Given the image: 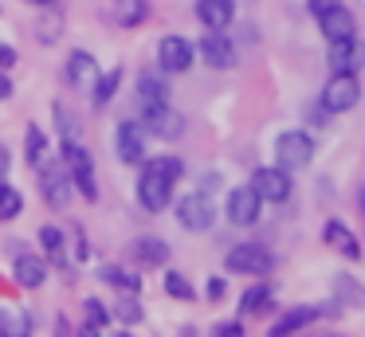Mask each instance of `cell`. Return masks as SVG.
I'll return each mask as SVG.
<instances>
[{
  "label": "cell",
  "instance_id": "cell-18",
  "mask_svg": "<svg viewBox=\"0 0 365 337\" xmlns=\"http://www.w3.org/2000/svg\"><path fill=\"white\" fill-rule=\"evenodd\" d=\"M197 20L205 28H228L236 20V0H197Z\"/></svg>",
  "mask_w": 365,
  "mask_h": 337
},
{
  "label": "cell",
  "instance_id": "cell-34",
  "mask_svg": "<svg viewBox=\"0 0 365 337\" xmlns=\"http://www.w3.org/2000/svg\"><path fill=\"white\" fill-rule=\"evenodd\" d=\"M114 318H118L122 326H138V321H142V306H138V298L122 294V302L114 306Z\"/></svg>",
  "mask_w": 365,
  "mask_h": 337
},
{
  "label": "cell",
  "instance_id": "cell-36",
  "mask_svg": "<svg viewBox=\"0 0 365 337\" xmlns=\"http://www.w3.org/2000/svg\"><path fill=\"white\" fill-rule=\"evenodd\" d=\"M59 28H63V16H59V12H43L40 16V39H43V43H56Z\"/></svg>",
  "mask_w": 365,
  "mask_h": 337
},
{
  "label": "cell",
  "instance_id": "cell-43",
  "mask_svg": "<svg viewBox=\"0 0 365 337\" xmlns=\"http://www.w3.org/2000/svg\"><path fill=\"white\" fill-rule=\"evenodd\" d=\"M28 4H40V8H48V4H56V0H28Z\"/></svg>",
  "mask_w": 365,
  "mask_h": 337
},
{
  "label": "cell",
  "instance_id": "cell-24",
  "mask_svg": "<svg viewBox=\"0 0 365 337\" xmlns=\"http://www.w3.org/2000/svg\"><path fill=\"white\" fill-rule=\"evenodd\" d=\"M122 75H126L122 67L98 71V78L91 83V102H95V106H106V102H110L114 94H118V86H122Z\"/></svg>",
  "mask_w": 365,
  "mask_h": 337
},
{
  "label": "cell",
  "instance_id": "cell-2",
  "mask_svg": "<svg viewBox=\"0 0 365 337\" xmlns=\"http://www.w3.org/2000/svg\"><path fill=\"white\" fill-rule=\"evenodd\" d=\"M59 145H63V165H67V172H71V185L79 188L83 200L95 204L98 200V185H95V161H91L87 145H83L79 138H63Z\"/></svg>",
  "mask_w": 365,
  "mask_h": 337
},
{
  "label": "cell",
  "instance_id": "cell-37",
  "mask_svg": "<svg viewBox=\"0 0 365 337\" xmlns=\"http://www.w3.org/2000/svg\"><path fill=\"white\" fill-rule=\"evenodd\" d=\"M205 294H208V302H220V298L228 294V282H224L220 274H212V279L205 282Z\"/></svg>",
  "mask_w": 365,
  "mask_h": 337
},
{
  "label": "cell",
  "instance_id": "cell-41",
  "mask_svg": "<svg viewBox=\"0 0 365 337\" xmlns=\"http://www.w3.org/2000/svg\"><path fill=\"white\" fill-rule=\"evenodd\" d=\"M12 90H16V86H12L9 71H0V102H4V98H12Z\"/></svg>",
  "mask_w": 365,
  "mask_h": 337
},
{
  "label": "cell",
  "instance_id": "cell-29",
  "mask_svg": "<svg viewBox=\"0 0 365 337\" xmlns=\"http://www.w3.org/2000/svg\"><path fill=\"white\" fill-rule=\"evenodd\" d=\"M20 212H24V192H20V188H12L9 180H0V224L16 219Z\"/></svg>",
  "mask_w": 365,
  "mask_h": 337
},
{
  "label": "cell",
  "instance_id": "cell-26",
  "mask_svg": "<svg viewBox=\"0 0 365 337\" xmlns=\"http://www.w3.org/2000/svg\"><path fill=\"white\" fill-rule=\"evenodd\" d=\"M40 247L48 251L51 263L63 266V271H67V235L59 232L56 224H43V227H40Z\"/></svg>",
  "mask_w": 365,
  "mask_h": 337
},
{
  "label": "cell",
  "instance_id": "cell-10",
  "mask_svg": "<svg viewBox=\"0 0 365 337\" xmlns=\"http://www.w3.org/2000/svg\"><path fill=\"white\" fill-rule=\"evenodd\" d=\"M71 172H67V165L63 161H43L40 165V192H43V200L51 204L56 212H63L67 208V200H71Z\"/></svg>",
  "mask_w": 365,
  "mask_h": 337
},
{
  "label": "cell",
  "instance_id": "cell-14",
  "mask_svg": "<svg viewBox=\"0 0 365 337\" xmlns=\"http://www.w3.org/2000/svg\"><path fill=\"white\" fill-rule=\"evenodd\" d=\"M197 51H200V59L208 63V67H216V71H228V67H236V43H232L228 36H224L220 28H208L205 31V39L197 43Z\"/></svg>",
  "mask_w": 365,
  "mask_h": 337
},
{
  "label": "cell",
  "instance_id": "cell-44",
  "mask_svg": "<svg viewBox=\"0 0 365 337\" xmlns=\"http://www.w3.org/2000/svg\"><path fill=\"white\" fill-rule=\"evenodd\" d=\"M361 208H365V188H361Z\"/></svg>",
  "mask_w": 365,
  "mask_h": 337
},
{
  "label": "cell",
  "instance_id": "cell-7",
  "mask_svg": "<svg viewBox=\"0 0 365 337\" xmlns=\"http://www.w3.org/2000/svg\"><path fill=\"white\" fill-rule=\"evenodd\" d=\"M173 216L185 232H208L216 224V204L208 192H189L173 204Z\"/></svg>",
  "mask_w": 365,
  "mask_h": 337
},
{
  "label": "cell",
  "instance_id": "cell-9",
  "mask_svg": "<svg viewBox=\"0 0 365 337\" xmlns=\"http://www.w3.org/2000/svg\"><path fill=\"white\" fill-rule=\"evenodd\" d=\"M326 67L330 75H357L365 67V39H357V31L346 39H334L326 51Z\"/></svg>",
  "mask_w": 365,
  "mask_h": 337
},
{
  "label": "cell",
  "instance_id": "cell-31",
  "mask_svg": "<svg viewBox=\"0 0 365 337\" xmlns=\"http://www.w3.org/2000/svg\"><path fill=\"white\" fill-rule=\"evenodd\" d=\"M165 294H169V298H177V302H192V298H197V286H192L189 274H181V271H165Z\"/></svg>",
  "mask_w": 365,
  "mask_h": 337
},
{
  "label": "cell",
  "instance_id": "cell-22",
  "mask_svg": "<svg viewBox=\"0 0 365 337\" xmlns=\"http://www.w3.org/2000/svg\"><path fill=\"white\" fill-rule=\"evenodd\" d=\"M330 286H334V298H338L341 306H354V310H365V286L354 279V274H346V271H341V274H334V282H330Z\"/></svg>",
  "mask_w": 365,
  "mask_h": 337
},
{
  "label": "cell",
  "instance_id": "cell-28",
  "mask_svg": "<svg viewBox=\"0 0 365 337\" xmlns=\"http://www.w3.org/2000/svg\"><path fill=\"white\" fill-rule=\"evenodd\" d=\"M98 279L110 282L114 290H122V294H138V290H142V279H138L134 271H126V266H103Z\"/></svg>",
  "mask_w": 365,
  "mask_h": 337
},
{
  "label": "cell",
  "instance_id": "cell-6",
  "mask_svg": "<svg viewBox=\"0 0 365 337\" xmlns=\"http://www.w3.org/2000/svg\"><path fill=\"white\" fill-rule=\"evenodd\" d=\"M357 102H361V83H357V75H330V83L318 94V106H322L326 114H349Z\"/></svg>",
  "mask_w": 365,
  "mask_h": 337
},
{
  "label": "cell",
  "instance_id": "cell-30",
  "mask_svg": "<svg viewBox=\"0 0 365 337\" xmlns=\"http://www.w3.org/2000/svg\"><path fill=\"white\" fill-rule=\"evenodd\" d=\"M24 157H28V165H36V169H40L43 157H48V138H43L40 125H28L24 130Z\"/></svg>",
  "mask_w": 365,
  "mask_h": 337
},
{
  "label": "cell",
  "instance_id": "cell-15",
  "mask_svg": "<svg viewBox=\"0 0 365 337\" xmlns=\"http://www.w3.org/2000/svg\"><path fill=\"white\" fill-rule=\"evenodd\" d=\"M12 279L24 290L43 286V282H48V259L32 255V251H16V259H12Z\"/></svg>",
  "mask_w": 365,
  "mask_h": 337
},
{
  "label": "cell",
  "instance_id": "cell-42",
  "mask_svg": "<svg viewBox=\"0 0 365 337\" xmlns=\"http://www.w3.org/2000/svg\"><path fill=\"white\" fill-rule=\"evenodd\" d=\"M9 169H12V153H9V145H0V180L9 177Z\"/></svg>",
  "mask_w": 365,
  "mask_h": 337
},
{
  "label": "cell",
  "instance_id": "cell-1",
  "mask_svg": "<svg viewBox=\"0 0 365 337\" xmlns=\"http://www.w3.org/2000/svg\"><path fill=\"white\" fill-rule=\"evenodd\" d=\"M173 185H177V177H169V172L161 169L158 157H153V161H142V177H138V204L158 216V212H165L169 204H173Z\"/></svg>",
  "mask_w": 365,
  "mask_h": 337
},
{
  "label": "cell",
  "instance_id": "cell-11",
  "mask_svg": "<svg viewBox=\"0 0 365 337\" xmlns=\"http://www.w3.org/2000/svg\"><path fill=\"white\" fill-rule=\"evenodd\" d=\"M197 59V47L189 43L185 36H161L158 39V67L161 75H185Z\"/></svg>",
  "mask_w": 365,
  "mask_h": 337
},
{
  "label": "cell",
  "instance_id": "cell-21",
  "mask_svg": "<svg viewBox=\"0 0 365 337\" xmlns=\"http://www.w3.org/2000/svg\"><path fill=\"white\" fill-rule=\"evenodd\" d=\"M271 286L267 282H259V286H247L244 294H240V318H259V313L271 310Z\"/></svg>",
  "mask_w": 365,
  "mask_h": 337
},
{
  "label": "cell",
  "instance_id": "cell-4",
  "mask_svg": "<svg viewBox=\"0 0 365 337\" xmlns=\"http://www.w3.org/2000/svg\"><path fill=\"white\" fill-rule=\"evenodd\" d=\"M142 125L150 133H158L161 141H181L185 138V114L169 106V98L142 102Z\"/></svg>",
  "mask_w": 365,
  "mask_h": 337
},
{
  "label": "cell",
  "instance_id": "cell-20",
  "mask_svg": "<svg viewBox=\"0 0 365 337\" xmlns=\"http://www.w3.org/2000/svg\"><path fill=\"white\" fill-rule=\"evenodd\" d=\"M318 31H322L326 39H346V36H354L357 31V24H354V16L346 12V4L341 8H334V12H326V16H318Z\"/></svg>",
  "mask_w": 365,
  "mask_h": 337
},
{
  "label": "cell",
  "instance_id": "cell-35",
  "mask_svg": "<svg viewBox=\"0 0 365 337\" xmlns=\"http://www.w3.org/2000/svg\"><path fill=\"white\" fill-rule=\"evenodd\" d=\"M51 114H56V130H59V138H79V122H75L71 110H63V106L56 102V106H51Z\"/></svg>",
  "mask_w": 365,
  "mask_h": 337
},
{
  "label": "cell",
  "instance_id": "cell-33",
  "mask_svg": "<svg viewBox=\"0 0 365 337\" xmlns=\"http://www.w3.org/2000/svg\"><path fill=\"white\" fill-rule=\"evenodd\" d=\"M83 313H87V326H83V333H98V329L110 326V310H106L98 298H87V302H83Z\"/></svg>",
  "mask_w": 365,
  "mask_h": 337
},
{
  "label": "cell",
  "instance_id": "cell-3",
  "mask_svg": "<svg viewBox=\"0 0 365 337\" xmlns=\"http://www.w3.org/2000/svg\"><path fill=\"white\" fill-rule=\"evenodd\" d=\"M310 157H314V138L307 130H283L275 138V165L279 169L299 172L310 165Z\"/></svg>",
  "mask_w": 365,
  "mask_h": 337
},
{
  "label": "cell",
  "instance_id": "cell-17",
  "mask_svg": "<svg viewBox=\"0 0 365 337\" xmlns=\"http://www.w3.org/2000/svg\"><path fill=\"white\" fill-rule=\"evenodd\" d=\"M322 239L330 243L334 251H341V255L349 259V263H357L361 259V243L354 239V232H349L341 219H326V227H322Z\"/></svg>",
  "mask_w": 365,
  "mask_h": 337
},
{
  "label": "cell",
  "instance_id": "cell-13",
  "mask_svg": "<svg viewBox=\"0 0 365 337\" xmlns=\"http://www.w3.org/2000/svg\"><path fill=\"white\" fill-rule=\"evenodd\" d=\"M252 188L263 196V204H283L291 196V172L279 165H263L252 172Z\"/></svg>",
  "mask_w": 365,
  "mask_h": 337
},
{
  "label": "cell",
  "instance_id": "cell-27",
  "mask_svg": "<svg viewBox=\"0 0 365 337\" xmlns=\"http://www.w3.org/2000/svg\"><path fill=\"white\" fill-rule=\"evenodd\" d=\"M314 318H322V310H314V306H299V310H291V313H283V318L271 326V333H294V329H302V326H310Z\"/></svg>",
  "mask_w": 365,
  "mask_h": 337
},
{
  "label": "cell",
  "instance_id": "cell-16",
  "mask_svg": "<svg viewBox=\"0 0 365 337\" xmlns=\"http://www.w3.org/2000/svg\"><path fill=\"white\" fill-rule=\"evenodd\" d=\"M130 259L142 266H165L169 263V243L161 239V235H138L134 243H130Z\"/></svg>",
  "mask_w": 365,
  "mask_h": 337
},
{
  "label": "cell",
  "instance_id": "cell-25",
  "mask_svg": "<svg viewBox=\"0 0 365 337\" xmlns=\"http://www.w3.org/2000/svg\"><path fill=\"white\" fill-rule=\"evenodd\" d=\"M0 333H9V337L32 333V318H28V310H20V306H12V302H0Z\"/></svg>",
  "mask_w": 365,
  "mask_h": 337
},
{
  "label": "cell",
  "instance_id": "cell-12",
  "mask_svg": "<svg viewBox=\"0 0 365 337\" xmlns=\"http://www.w3.org/2000/svg\"><path fill=\"white\" fill-rule=\"evenodd\" d=\"M259 212H263V196L252 188V180H247V185H236V188L228 192L224 216H228L236 227H252L255 219H259Z\"/></svg>",
  "mask_w": 365,
  "mask_h": 337
},
{
  "label": "cell",
  "instance_id": "cell-39",
  "mask_svg": "<svg viewBox=\"0 0 365 337\" xmlns=\"http://www.w3.org/2000/svg\"><path fill=\"white\" fill-rule=\"evenodd\" d=\"M16 59H20V51L12 43H0V71H12L16 67Z\"/></svg>",
  "mask_w": 365,
  "mask_h": 337
},
{
  "label": "cell",
  "instance_id": "cell-23",
  "mask_svg": "<svg viewBox=\"0 0 365 337\" xmlns=\"http://www.w3.org/2000/svg\"><path fill=\"white\" fill-rule=\"evenodd\" d=\"M110 12H114V24H118V28H138V24H145V16H150V4H145V0H110Z\"/></svg>",
  "mask_w": 365,
  "mask_h": 337
},
{
  "label": "cell",
  "instance_id": "cell-8",
  "mask_svg": "<svg viewBox=\"0 0 365 337\" xmlns=\"http://www.w3.org/2000/svg\"><path fill=\"white\" fill-rule=\"evenodd\" d=\"M145 138L150 130L142 125V118H122L114 130V153L122 165H142L145 161Z\"/></svg>",
  "mask_w": 365,
  "mask_h": 337
},
{
  "label": "cell",
  "instance_id": "cell-38",
  "mask_svg": "<svg viewBox=\"0 0 365 337\" xmlns=\"http://www.w3.org/2000/svg\"><path fill=\"white\" fill-rule=\"evenodd\" d=\"M346 0H307V8H310V16H326V12H334V8H341Z\"/></svg>",
  "mask_w": 365,
  "mask_h": 337
},
{
  "label": "cell",
  "instance_id": "cell-5",
  "mask_svg": "<svg viewBox=\"0 0 365 337\" xmlns=\"http://www.w3.org/2000/svg\"><path fill=\"white\" fill-rule=\"evenodd\" d=\"M224 271H232V274H255V279H263V274L275 271V255H271L263 243H240V247L228 251Z\"/></svg>",
  "mask_w": 365,
  "mask_h": 337
},
{
  "label": "cell",
  "instance_id": "cell-40",
  "mask_svg": "<svg viewBox=\"0 0 365 337\" xmlns=\"http://www.w3.org/2000/svg\"><path fill=\"white\" fill-rule=\"evenodd\" d=\"M212 333L216 337H240V333H244V326H240V321H216Z\"/></svg>",
  "mask_w": 365,
  "mask_h": 337
},
{
  "label": "cell",
  "instance_id": "cell-19",
  "mask_svg": "<svg viewBox=\"0 0 365 337\" xmlns=\"http://www.w3.org/2000/svg\"><path fill=\"white\" fill-rule=\"evenodd\" d=\"M63 75H67V83H71V86H91L98 78V59L91 51H71V55H67Z\"/></svg>",
  "mask_w": 365,
  "mask_h": 337
},
{
  "label": "cell",
  "instance_id": "cell-32",
  "mask_svg": "<svg viewBox=\"0 0 365 337\" xmlns=\"http://www.w3.org/2000/svg\"><path fill=\"white\" fill-rule=\"evenodd\" d=\"M138 98L142 102H158V98H169V83L161 75H153V71H145L142 78H138Z\"/></svg>",
  "mask_w": 365,
  "mask_h": 337
}]
</instances>
